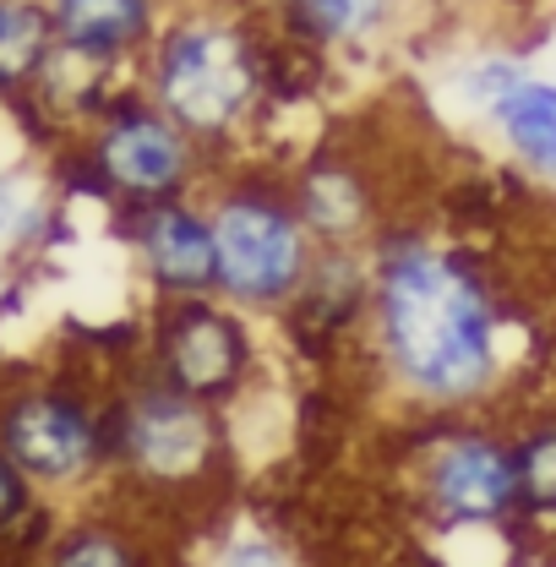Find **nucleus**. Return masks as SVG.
I'll return each mask as SVG.
<instances>
[{"mask_svg":"<svg viewBox=\"0 0 556 567\" xmlns=\"http://www.w3.org/2000/svg\"><path fill=\"white\" fill-rule=\"evenodd\" d=\"M365 333L382 382L415 415H475L502 393L507 328L470 251L420 229H377Z\"/></svg>","mask_w":556,"mask_h":567,"instance_id":"1","label":"nucleus"},{"mask_svg":"<svg viewBox=\"0 0 556 567\" xmlns=\"http://www.w3.org/2000/svg\"><path fill=\"white\" fill-rule=\"evenodd\" d=\"M137 87L208 153L246 137L274 93L278 50L257 28V11L240 0H186L169 6L147 55L137 61Z\"/></svg>","mask_w":556,"mask_h":567,"instance_id":"2","label":"nucleus"},{"mask_svg":"<svg viewBox=\"0 0 556 567\" xmlns=\"http://www.w3.org/2000/svg\"><path fill=\"white\" fill-rule=\"evenodd\" d=\"M213 251H218V300L246 317H284L317 262V240L300 224L289 186L240 175L208 197Z\"/></svg>","mask_w":556,"mask_h":567,"instance_id":"3","label":"nucleus"},{"mask_svg":"<svg viewBox=\"0 0 556 567\" xmlns=\"http://www.w3.org/2000/svg\"><path fill=\"white\" fill-rule=\"evenodd\" d=\"M224 470V410L169 388L164 377H137L110 399V475L137 492L186 496Z\"/></svg>","mask_w":556,"mask_h":567,"instance_id":"4","label":"nucleus"},{"mask_svg":"<svg viewBox=\"0 0 556 567\" xmlns=\"http://www.w3.org/2000/svg\"><path fill=\"white\" fill-rule=\"evenodd\" d=\"M0 447L44 496L87 492L110 475V399H93L76 382L6 388Z\"/></svg>","mask_w":556,"mask_h":567,"instance_id":"5","label":"nucleus"},{"mask_svg":"<svg viewBox=\"0 0 556 567\" xmlns=\"http://www.w3.org/2000/svg\"><path fill=\"white\" fill-rule=\"evenodd\" d=\"M82 164L87 181L121 203L126 213L158 208V203H181L203 186L208 169V147L192 142L164 110H153L142 99V87L121 93L82 137Z\"/></svg>","mask_w":556,"mask_h":567,"instance_id":"6","label":"nucleus"},{"mask_svg":"<svg viewBox=\"0 0 556 567\" xmlns=\"http://www.w3.org/2000/svg\"><path fill=\"white\" fill-rule=\"evenodd\" d=\"M410 481H415L420 513L447 535L518 524L513 442L507 431L475 415H436L410 464Z\"/></svg>","mask_w":556,"mask_h":567,"instance_id":"7","label":"nucleus"},{"mask_svg":"<svg viewBox=\"0 0 556 567\" xmlns=\"http://www.w3.org/2000/svg\"><path fill=\"white\" fill-rule=\"evenodd\" d=\"M147 354H153V365H147L153 377H164L169 388L203 399L213 410H229L257 371V333H251L246 311L218 295L158 300Z\"/></svg>","mask_w":556,"mask_h":567,"instance_id":"8","label":"nucleus"},{"mask_svg":"<svg viewBox=\"0 0 556 567\" xmlns=\"http://www.w3.org/2000/svg\"><path fill=\"white\" fill-rule=\"evenodd\" d=\"M126 240H132V257H137L142 279H147V289L158 300L218 295L213 224H208V208H197L192 197L126 213Z\"/></svg>","mask_w":556,"mask_h":567,"instance_id":"9","label":"nucleus"},{"mask_svg":"<svg viewBox=\"0 0 556 567\" xmlns=\"http://www.w3.org/2000/svg\"><path fill=\"white\" fill-rule=\"evenodd\" d=\"M55 44L99 61V66H137L169 17V0H44Z\"/></svg>","mask_w":556,"mask_h":567,"instance_id":"10","label":"nucleus"},{"mask_svg":"<svg viewBox=\"0 0 556 567\" xmlns=\"http://www.w3.org/2000/svg\"><path fill=\"white\" fill-rule=\"evenodd\" d=\"M415 0H278V33L311 55H360L410 22Z\"/></svg>","mask_w":556,"mask_h":567,"instance_id":"11","label":"nucleus"},{"mask_svg":"<svg viewBox=\"0 0 556 567\" xmlns=\"http://www.w3.org/2000/svg\"><path fill=\"white\" fill-rule=\"evenodd\" d=\"M289 197L317 246H371L377 240V197L371 181L349 158H311L295 169Z\"/></svg>","mask_w":556,"mask_h":567,"instance_id":"12","label":"nucleus"},{"mask_svg":"<svg viewBox=\"0 0 556 567\" xmlns=\"http://www.w3.org/2000/svg\"><path fill=\"white\" fill-rule=\"evenodd\" d=\"M491 132L502 137V147L535 175V181H552L556 186V82L529 71L486 121Z\"/></svg>","mask_w":556,"mask_h":567,"instance_id":"13","label":"nucleus"},{"mask_svg":"<svg viewBox=\"0 0 556 567\" xmlns=\"http://www.w3.org/2000/svg\"><path fill=\"white\" fill-rule=\"evenodd\" d=\"M33 567H158L153 540L121 513H82L71 524H55L50 546Z\"/></svg>","mask_w":556,"mask_h":567,"instance_id":"14","label":"nucleus"},{"mask_svg":"<svg viewBox=\"0 0 556 567\" xmlns=\"http://www.w3.org/2000/svg\"><path fill=\"white\" fill-rule=\"evenodd\" d=\"M55 55V28L44 0H0V104L33 99Z\"/></svg>","mask_w":556,"mask_h":567,"instance_id":"15","label":"nucleus"},{"mask_svg":"<svg viewBox=\"0 0 556 567\" xmlns=\"http://www.w3.org/2000/svg\"><path fill=\"white\" fill-rule=\"evenodd\" d=\"M513 442V496L518 524L556 529V410H540L507 431Z\"/></svg>","mask_w":556,"mask_h":567,"instance_id":"16","label":"nucleus"},{"mask_svg":"<svg viewBox=\"0 0 556 567\" xmlns=\"http://www.w3.org/2000/svg\"><path fill=\"white\" fill-rule=\"evenodd\" d=\"M50 535H55V513H50L44 492L0 447V551H17L22 563H39Z\"/></svg>","mask_w":556,"mask_h":567,"instance_id":"17","label":"nucleus"},{"mask_svg":"<svg viewBox=\"0 0 556 567\" xmlns=\"http://www.w3.org/2000/svg\"><path fill=\"white\" fill-rule=\"evenodd\" d=\"M524 76H529V66H524L518 55L486 50V55H475V61H464V66H459L453 93H459V104H464V110H475L481 121H491V115H496V104H502Z\"/></svg>","mask_w":556,"mask_h":567,"instance_id":"18","label":"nucleus"},{"mask_svg":"<svg viewBox=\"0 0 556 567\" xmlns=\"http://www.w3.org/2000/svg\"><path fill=\"white\" fill-rule=\"evenodd\" d=\"M208 567H300V557L289 551V540H278L274 529H235L213 546V563Z\"/></svg>","mask_w":556,"mask_h":567,"instance_id":"19","label":"nucleus"},{"mask_svg":"<svg viewBox=\"0 0 556 567\" xmlns=\"http://www.w3.org/2000/svg\"><path fill=\"white\" fill-rule=\"evenodd\" d=\"M17 213H22V197H17V186L0 175V240H11V229H17Z\"/></svg>","mask_w":556,"mask_h":567,"instance_id":"20","label":"nucleus"},{"mask_svg":"<svg viewBox=\"0 0 556 567\" xmlns=\"http://www.w3.org/2000/svg\"><path fill=\"white\" fill-rule=\"evenodd\" d=\"M502 567H556V551H513Z\"/></svg>","mask_w":556,"mask_h":567,"instance_id":"21","label":"nucleus"},{"mask_svg":"<svg viewBox=\"0 0 556 567\" xmlns=\"http://www.w3.org/2000/svg\"><path fill=\"white\" fill-rule=\"evenodd\" d=\"M240 6H251V11H274L278 0H240Z\"/></svg>","mask_w":556,"mask_h":567,"instance_id":"22","label":"nucleus"}]
</instances>
